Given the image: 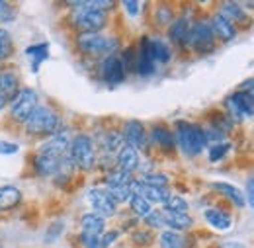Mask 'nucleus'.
<instances>
[{"mask_svg":"<svg viewBox=\"0 0 254 248\" xmlns=\"http://www.w3.org/2000/svg\"><path fill=\"white\" fill-rule=\"evenodd\" d=\"M70 137L66 131H59L55 133L35 155L33 166L37 170V174L41 176H51L57 174L63 160L68 156V149H70Z\"/></svg>","mask_w":254,"mask_h":248,"instance_id":"nucleus-1","label":"nucleus"},{"mask_svg":"<svg viewBox=\"0 0 254 248\" xmlns=\"http://www.w3.org/2000/svg\"><path fill=\"white\" fill-rule=\"evenodd\" d=\"M172 133H174V139H176V147L182 151V155L188 156V158L199 156L207 147L205 131H203L201 125L180 120V122L174 124Z\"/></svg>","mask_w":254,"mask_h":248,"instance_id":"nucleus-2","label":"nucleus"},{"mask_svg":"<svg viewBox=\"0 0 254 248\" xmlns=\"http://www.w3.org/2000/svg\"><path fill=\"white\" fill-rule=\"evenodd\" d=\"M70 24L80 33H100L108 24V14L102 10H96L90 6V0L86 2H70Z\"/></svg>","mask_w":254,"mask_h":248,"instance_id":"nucleus-3","label":"nucleus"},{"mask_svg":"<svg viewBox=\"0 0 254 248\" xmlns=\"http://www.w3.org/2000/svg\"><path fill=\"white\" fill-rule=\"evenodd\" d=\"M68 156L70 160L74 162L76 168L80 170H94L96 162H98V147H96V141L86 135V133H80L76 137H72L70 141V149H68Z\"/></svg>","mask_w":254,"mask_h":248,"instance_id":"nucleus-4","label":"nucleus"},{"mask_svg":"<svg viewBox=\"0 0 254 248\" xmlns=\"http://www.w3.org/2000/svg\"><path fill=\"white\" fill-rule=\"evenodd\" d=\"M118 39L110 37V35H102V33H80L76 37V47L90 57H108L114 55V51L118 49Z\"/></svg>","mask_w":254,"mask_h":248,"instance_id":"nucleus-5","label":"nucleus"},{"mask_svg":"<svg viewBox=\"0 0 254 248\" xmlns=\"http://www.w3.org/2000/svg\"><path fill=\"white\" fill-rule=\"evenodd\" d=\"M59 131H61V120H59V116L53 110L45 108V106H37L35 112L32 114V118L28 120V133L37 135V137L39 135L53 137Z\"/></svg>","mask_w":254,"mask_h":248,"instance_id":"nucleus-6","label":"nucleus"},{"mask_svg":"<svg viewBox=\"0 0 254 248\" xmlns=\"http://www.w3.org/2000/svg\"><path fill=\"white\" fill-rule=\"evenodd\" d=\"M186 47L195 51L197 55H209L215 51V37H213V31L209 28V22L197 20L191 24Z\"/></svg>","mask_w":254,"mask_h":248,"instance_id":"nucleus-7","label":"nucleus"},{"mask_svg":"<svg viewBox=\"0 0 254 248\" xmlns=\"http://www.w3.org/2000/svg\"><path fill=\"white\" fill-rule=\"evenodd\" d=\"M223 106H225V114L231 118V122L235 125L243 124L245 120L254 118V102L247 94L239 92V90L229 94L225 98Z\"/></svg>","mask_w":254,"mask_h":248,"instance_id":"nucleus-8","label":"nucleus"},{"mask_svg":"<svg viewBox=\"0 0 254 248\" xmlns=\"http://www.w3.org/2000/svg\"><path fill=\"white\" fill-rule=\"evenodd\" d=\"M37 108V94L32 88H24L16 94L14 102H12V118L18 124H28V120L32 118V114Z\"/></svg>","mask_w":254,"mask_h":248,"instance_id":"nucleus-9","label":"nucleus"},{"mask_svg":"<svg viewBox=\"0 0 254 248\" xmlns=\"http://www.w3.org/2000/svg\"><path fill=\"white\" fill-rule=\"evenodd\" d=\"M86 199H88V203L92 205L94 213L102 215L104 219L114 217L116 211H118V201L112 197V193H110L106 187H92V189H88Z\"/></svg>","mask_w":254,"mask_h":248,"instance_id":"nucleus-10","label":"nucleus"},{"mask_svg":"<svg viewBox=\"0 0 254 248\" xmlns=\"http://www.w3.org/2000/svg\"><path fill=\"white\" fill-rule=\"evenodd\" d=\"M217 14L223 16L227 22H231L237 30H247L251 24H253V18H251V12H247L241 2H233V0H225L219 4V10Z\"/></svg>","mask_w":254,"mask_h":248,"instance_id":"nucleus-11","label":"nucleus"},{"mask_svg":"<svg viewBox=\"0 0 254 248\" xmlns=\"http://www.w3.org/2000/svg\"><path fill=\"white\" fill-rule=\"evenodd\" d=\"M126 68H124V62L118 55H108L100 61V76L106 84L110 86H116V84H122L126 80Z\"/></svg>","mask_w":254,"mask_h":248,"instance_id":"nucleus-12","label":"nucleus"},{"mask_svg":"<svg viewBox=\"0 0 254 248\" xmlns=\"http://www.w3.org/2000/svg\"><path fill=\"white\" fill-rule=\"evenodd\" d=\"M122 135H124V141H126L127 145L133 147V149H137V151H145L147 145H149L147 129H145V125L141 124V122H137V120L126 122Z\"/></svg>","mask_w":254,"mask_h":248,"instance_id":"nucleus-13","label":"nucleus"},{"mask_svg":"<svg viewBox=\"0 0 254 248\" xmlns=\"http://www.w3.org/2000/svg\"><path fill=\"white\" fill-rule=\"evenodd\" d=\"M157 70V62L153 61V55L149 51V37H141V43H139V49H137V66H135V72L139 76H153Z\"/></svg>","mask_w":254,"mask_h":248,"instance_id":"nucleus-14","label":"nucleus"},{"mask_svg":"<svg viewBox=\"0 0 254 248\" xmlns=\"http://www.w3.org/2000/svg\"><path fill=\"white\" fill-rule=\"evenodd\" d=\"M139 166H141L139 151L133 149V147H129V145L126 143V145L118 151V155H116V168L133 176V172L139 170Z\"/></svg>","mask_w":254,"mask_h":248,"instance_id":"nucleus-15","label":"nucleus"},{"mask_svg":"<svg viewBox=\"0 0 254 248\" xmlns=\"http://www.w3.org/2000/svg\"><path fill=\"white\" fill-rule=\"evenodd\" d=\"M209 28H211V31H213L215 41L219 39L221 43H231V41H235V37L239 35V30H237L231 22H227L223 16H219L217 12L211 16V20H209Z\"/></svg>","mask_w":254,"mask_h":248,"instance_id":"nucleus-16","label":"nucleus"},{"mask_svg":"<svg viewBox=\"0 0 254 248\" xmlns=\"http://www.w3.org/2000/svg\"><path fill=\"white\" fill-rule=\"evenodd\" d=\"M149 141L159 147L160 151L164 153H174L176 149V139H174V133L164 127V125H153L151 127V133H149Z\"/></svg>","mask_w":254,"mask_h":248,"instance_id":"nucleus-17","label":"nucleus"},{"mask_svg":"<svg viewBox=\"0 0 254 248\" xmlns=\"http://www.w3.org/2000/svg\"><path fill=\"white\" fill-rule=\"evenodd\" d=\"M203 219H205V223L211 227V229H215V231H219V233H225V231H229L231 227H233V217H231V213L227 211V209H221V207H207L205 211H203Z\"/></svg>","mask_w":254,"mask_h":248,"instance_id":"nucleus-18","label":"nucleus"},{"mask_svg":"<svg viewBox=\"0 0 254 248\" xmlns=\"http://www.w3.org/2000/svg\"><path fill=\"white\" fill-rule=\"evenodd\" d=\"M191 22L188 16H180L176 18L170 26H168V39L178 45V47H186V41H188V35H190L191 30Z\"/></svg>","mask_w":254,"mask_h":248,"instance_id":"nucleus-19","label":"nucleus"},{"mask_svg":"<svg viewBox=\"0 0 254 248\" xmlns=\"http://www.w3.org/2000/svg\"><path fill=\"white\" fill-rule=\"evenodd\" d=\"M211 189L221 193L223 197H227V201L239 209L247 207V201H245V193L241 187H237L235 184H229V182H211Z\"/></svg>","mask_w":254,"mask_h":248,"instance_id":"nucleus-20","label":"nucleus"},{"mask_svg":"<svg viewBox=\"0 0 254 248\" xmlns=\"http://www.w3.org/2000/svg\"><path fill=\"white\" fill-rule=\"evenodd\" d=\"M80 231L84 235H92V237H102L106 233V219L98 213H84L80 217Z\"/></svg>","mask_w":254,"mask_h":248,"instance_id":"nucleus-21","label":"nucleus"},{"mask_svg":"<svg viewBox=\"0 0 254 248\" xmlns=\"http://www.w3.org/2000/svg\"><path fill=\"white\" fill-rule=\"evenodd\" d=\"M164 223L172 231H190L193 227V219L188 213H174V211H162Z\"/></svg>","mask_w":254,"mask_h":248,"instance_id":"nucleus-22","label":"nucleus"},{"mask_svg":"<svg viewBox=\"0 0 254 248\" xmlns=\"http://www.w3.org/2000/svg\"><path fill=\"white\" fill-rule=\"evenodd\" d=\"M139 195H143L149 203H159V205H164L168 199H170V189L168 187H153V186H145L141 182V189H139Z\"/></svg>","mask_w":254,"mask_h":248,"instance_id":"nucleus-23","label":"nucleus"},{"mask_svg":"<svg viewBox=\"0 0 254 248\" xmlns=\"http://www.w3.org/2000/svg\"><path fill=\"white\" fill-rule=\"evenodd\" d=\"M149 51L153 55V61L160 62V64H166V62H170V59H172V49L162 39H151L149 37Z\"/></svg>","mask_w":254,"mask_h":248,"instance_id":"nucleus-24","label":"nucleus"},{"mask_svg":"<svg viewBox=\"0 0 254 248\" xmlns=\"http://www.w3.org/2000/svg\"><path fill=\"white\" fill-rule=\"evenodd\" d=\"M18 90V76L16 72L12 70H6V72H0V96H4L6 100H12L16 98Z\"/></svg>","mask_w":254,"mask_h":248,"instance_id":"nucleus-25","label":"nucleus"},{"mask_svg":"<svg viewBox=\"0 0 254 248\" xmlns=\"http://www.w3.org/2000/svg\"><path fill=\"white\" fill-rule=\"evenodd\" d=\"M20 201H22V193H20V189H16V187H12V186L0 187V211L14 209Z\"/></svg>","mask_w":254,"mask_h":248,"instance_id":"nucleus-26","label":"nucleus"},{"mask_svg":"<svg viewBox=\"0 0 254 248\" xmlns=\"http://www.w3.org/2000/svg\"><path fill=\"white\" fill-rule=\"evenodd\" d=\"M131 180H133L131 174L114 168V170H110L108 176H106V189H114V187H120V186H129Z\"/></svg>","mask_w":254,"mask_h":248,"instance_id":"nucleus-27","label":"nucleus"},{"mask_svg":"<svg viewBox=\"0 0 254 248\" xmlns=\"http://www.w3.org/2000/svg\"><path fill=\"white\" fill-rule=\"evenodd\" d=\"M209 127H213V129L221 131L225 135H229L235 129V124L231 122V118L225 112H213L211 118H209Z\"/></svg>","mask_w":254,"mask_h":248,"instance_id":"nucleus-28","label":"nucleus"},{"mask_svg":"<svg viewBox=\"0 0 254 248\" xmlns=\"http://www.w3.org/2000/svg\"><path fill=\"white\" fill-rule=\"evenodd\" d=\"M159 248H186V241L176 231H162L159 235Z\"/></svg>","mask_w":254,"mask_h":248,"instance_id":"nucleus-29","label":"nucleus"},{"mask_svg":"<svg viewBox=\"0 0 254 248\" xmlns=\"http://www.w3.org/2000/svg\"><path fill=\"white\" fill-rule=\"evenodd\" d=\"M127 203H129V209H131L137 217H145V215H149V213H151V209H153V207H151V203H149L143 195H139V193H133V195L129 197V201H127Z\"/></svg>","mask_w":254,"mask_h":248,"instance_id":"nucleus-30","label":"nucleus"},{"mask_svg":"<svg viewBox=\"0 0 254 248\" xmlns=\"http://www.w3.org/2000/svg\"><path fill=\"white\" fill-rule=\"evenodd\" d=\"M233 151V145L229 141H223V143H215V145H209L207 149V160L209 162H221L225 156Z\"/></svg>","mask_w":254,"mask_h":248,"instance_id":"nucleus-31","label":"nucleus"},{"mask_svg":"<svg viewBox=\"0 0 254 248\" xmlns=\"http://www.w3.org/2000/svg\"><path fill=\"white\" fill-rule=\"evenodd\" d=\"M153 16H155V24L159 28H166V26H170L174 22V12H172V8L168 4H159L155 8Z\"/></svg>","mask_w":254,"mask_h":248,"instance_id":"nucleus-32","label":"nucleus"},{"mask_svg":"<svg viewBox=\"0 0 254 248\" xmlns=\"http://www.w3.org/2000/svg\"><path fill=\"white\" fill-rule=\"evenodd\" d=\"M139 180L145 186H153V187H168V184H170V178L166 174H160V172H145Z\"/></svg>","mask_w":254,"mask_h":248,"instance_id":"nucleus-33","label":"nucleus"},{"mask_svg":"<svg viewBox=\"0 0 254 248\" xmlns=\"http://www.w3.org/2000/svg\"><path fill=\"white\" fill-rule=\"evenodd\" d=\"M164 209L162 211H174V213H188V209H190V203H188V199L186 197H182V195H170V199L162 205Z\"/></svg>","mask_w":254,"mask_h":248,"instance_id":"nucleus-34","label":"nucleus"},{"mask_svg":"<svg viewBox=\"0 0 254 248\" xmlns=\"http://www.w3.org/2000/svg\"><path fill=\"white\" fill-rule=\"evenodd\" d=\"M28 55L32 57V61H33V70H37V66L49 57V45H47V43L33 45V47L28 49Z\"/></svg>","mask_w":254,"mask_h":248,"instance_id":"nucleus-35","label":"nucleus"},{"mask_svg":"<svg viewBox=\"0 0 254 248\" xmlns=\"http://www.w3.org/2000/svg\"><path fill=\"white\" fill-rule=\"evenodd\" d=\"M143 221H145V225H147L149 229H155V231H160V229L166 227V223H164V213L159 211V209H151V213L145 215Z\"/></svg>","mask_w":254,"mask_h":248,"instance_id":"nucleus-36","label":"nucleus"},{"mask_svg":"<svg viewBox=\"0 0 254 248\" xmlns=\"http://www.w3.org/2000/svg\"><path fill=\"white\" fill-rule=\"evenodd\" d=\"M122 62H124V68L127 70H135V66H137V49L135 47H127L126 51L122 53Z\"/></svg>","mask_w":254,"mask_h":248,"instance_id":"nucleus-37","label":"nucleus"},{"mask_svg":"<svg viewBox=\"0 0 254 248\" xmlns=\"http://www.w3.org/2000/svg\"><path fill=\"white\" fill-rule=\"evenodd\" d=\"M245 201H247V205L254 209V174H251L249 178H247V184H245Z\"/></svg>","mask_w":254,"mask_h":248,"instance_id":"nucleus-38","label":"nucleus"},{"mask_svg":"<svg viewBox=\"0 0 254 248\" xmlns=\"http://www.w3.org/2000/svg\"><path fill=\"white\" fill-rule=\"evenodd\" d=\"M10 49H12V43H10L8 31L0 30V59L8 57V55H10Z\"/></svg>","mask_w":254,"mask_h":248,"instance_id":"nucleus-39","label":"nucleus"},{"mask_svg":"<svg viewBox=\"0 0 254 248\" xmlns=\"http://www.w3.org/2000/svg\"><path fill=\"white\" fill-rule=\"evenodd\" d=\"M118 239H120V231H106L100 237V247L98 248H110Z\"/></svg>","mask_w":254,"mask_h":248,"instance_id":"nucleus-40","label":"nucleus"},{"mask_svg":"<svg viewBox=\"0 0 254 248\" xmlns=\"http://www.w3.org/2000/svg\"><path fill=\"white\" fill-rule=\"evenodd\" d=\"M133 241L139 247H149L151 241H153V235H151V231H135L133 233Z\"/></svg>","mask_w":254,"mask_h":248,"instance_id":"nucleus-41","label":"nucleus"},{"mask_svg":"<svg viewBox=\"0 0 254 248\" xmlns=\"http://www.w3.org/2000/svg\"><path fill=\"white\" fill-rule=\"evenodd\" d=\"M16 18L14 8L8 2H0V22H12Z\"/></svg>","mask_w":254,"mask_h":248,"instance_id":"nucleus-42","label":"nucleus"},{"mask_svg":"<svg viewBox=\"0 0 254 248\" xmlns=\"http://www.w3.org/2000/svg\"><path fill=\"white\" fill-rule=\"evenodd\" d=\"M237 90L243 94H247V96L254 102V76H249L247 80H243V82L237 86Z\"/></svg>","mask_w":254,"mask_h":248,"instance_id":"nucleus-43","label":"nucleus"},{"mask_svg":"<svg viewBox=\"0 0 254 248\" xmlns=\"http://www.w3.org/2000/svg\"><path fill=\"white\" fill-rule=\"evenodd\" d=\"M90 6L96 8V10H102V12L108 14V10H114L118 4H116L114 0H90Z\"/></svg>","mask_w":254,"mask_h":248,"instance_id":"nucleus-44","label":"nucleus"},{"mask_svg":"<svg viewBox=\"0 0 254 248\" xmlns=\"http://www.w3.org/2000/svg\"><path fill=\"white\" fill-rule=\"evenodd\" d=\"M80 243H82L84 248H98L100 247V237H92V235L80 233Z\"/></svg>","mask_w":254,"mask_h":248,"instance_id":"nucleus-45","label":"nucleus"},{"mask_svg":"<svg viewBox=\"0 0 254 248\" xmlns=\"http://www.w3.org/2000/svg\"><path fill=\"white\" fill-rule=\"evenodd\" d=\"M141 2H135V0H126L124 2V8L127 10V14L131 16V18H137L139 16V10H141Z\"/></svg>","mask_w":254,"mask_h":248,"instance_id":"nucleus-46","label":"nucleus"},{"mask_svg":"<svg viewBox=\"0 0 254 248\" xmlns=\"http://www.w3.org/2000/svg\"><path fill=\"white\" fill-rule=\"evenodd\" d=\"M14 153H18L16 143H0V155H14Z\"/></svg>","mask_w":254,"mask_h":248,"instance_id":"nucleus-47","label":"nucleus"},{"mask_svg":"<svg viewBox=\"0 0 254 248\" xmlns=\"http://www.w3.org/2000/svg\"><path fill=\"white\" fill-rule=\"evenodd\" d=\"M217 248H249L245 243H241V241H227V243H221Z\"/></svg>","mask_w":254,"mask_h":248,"instance_id":"nucleus-48","label":"nucleus"},{"mask_svg":"<svg viewBox=\"0 0 254 248\" xmlns=\"http://www.w3.org/2000/svg\"><path fill=\"white\" fill-rule=\"evenodd\" d=\"M241 6L249 12V10H254V2H241Z\"/></svg>","mask_w":254,"mask_h":248,"instance_id":"nucleus-49","label":"nucleus"},{"mask_svg":"<svg viewBox=\"0 0 254 248\" xmlns=\"http://www.w3.org/2000/svg\"><path fill=\"white\" fill-rule=\"evenodd\" d=\"M6 102H8V100H6V98H4V96H0V110H2V108H4V106H6Z\"/></svg>","mask_w":254,"mask_h":248,"instance_id":"nucleus-50","label":"nucleus"},{"mask_svg":"<svg viewBox=\"0 0 254 248\" xmlns=\"http://www.w3.org/2000/svg\"><path fill=\"white\" fill-rule=\"evenodd\" d=\"M0 248H2V247H0Z\"/></svg>","mask_w":254,"mask_h":248,"instance_id":"nucleus-51","label":"nucleus"}]
</instances>
